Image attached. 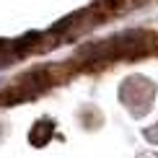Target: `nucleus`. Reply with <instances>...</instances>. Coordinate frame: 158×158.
<instances>
[{
	"label": "nucleus",
	"instance_id": "obj_1",
	"mask_svg": "<svg viewBox=\"0 0 158 158\" xmlns=\"http://www.w3.org/2000/svg\"><path fill=\"white\" fill-rule=\"evenodd\" d=\"M98 8L96 10H104V13H119L124 10V5H130V0H96Z\"/></svg>",
	"mask_w": 158,
	"mask_h": 158
},
{
	"label": "nucleus",
	"instance_id": "obj_2",
	"mask_svg": "<svg viewBox=\"0 0 158 158\" xmlns=\"http://www.w3.org/2000/svg\"><path fill=\"white\" fill-rule=\"evenodd\" d=\"M148 0H130V5H145Z\"/></svg>",
	"mask_w": 158,
	"mask_h": 158
}]
</instances>
